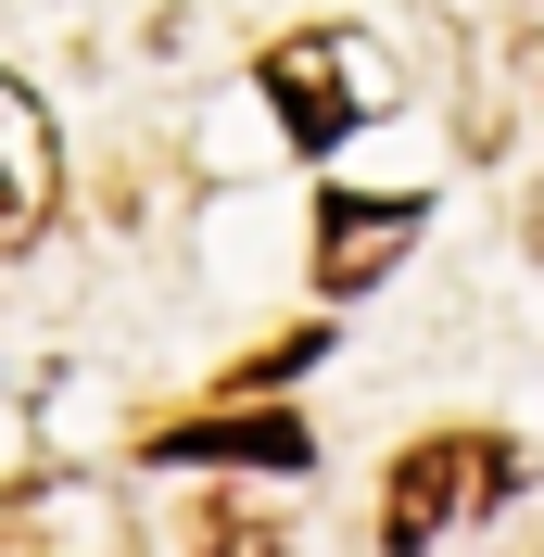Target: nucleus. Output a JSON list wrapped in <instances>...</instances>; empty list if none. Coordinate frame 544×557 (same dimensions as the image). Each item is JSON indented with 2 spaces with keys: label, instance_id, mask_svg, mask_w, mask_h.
<instances>
[{
  "label": "nucleus",
  "instance_id": "2",
  "mask_svg": "<svg viewBox=\"0 0 544 557\" xmlns=\"http://www.w3.org/2000/svg\"><path fill=\"white\" fill-rule=\"evenodd\" d=\"M51 190H64V165H51V114H38L26 76L0 64V253H26L38 228H51Z\"/></svg>",
  "mask_w": 544,
  "mask_h": 557
},
{
  "label": "nucleus",
  "instance_id": "4",
  "mask_svg": "<svg viewBox=\"0 0 544 557\" xmlns=\"http://www.w3.org/2000/svg\"><path fill=\"white\" fill-rule=\"evenodd\" d=\"M139 456H165V469H305V418H267V406H240V418H177V431H152Z\"/></svg>",
  "mask_w": 544,
  "mask_h": 557
},
{
  "label": "nucleus",
  "instance_id": "6",
  "mask_svg": "<svg viewBox=\"0 0 544 557\" xmlns=\"http://www.w3.org/2000/svg\"><path fill=\"white\" fill-rule=\"evenodd\" d=\"M177 557H292V520H279L267 494H190Z\"/></svg>",
  "mask_w": 544,
  "mask_h": 557
},
{
  "label": "nucleus",
  "instance_id": "3",
  "mask_svg": "<svg viewBox=\"0 0 544 557\" xmlns=\"http://www.w3.org/2000/svg\"><path fill=\"white\" fill-rule=\"evenodd\" d=\"M267 102H279V127H292V152H342V127H355L342 38H279L267 51Z\"/></svg>",
  "mask_w": 544,
  "mask_h": 557
},
{
  "label": "nucleus",
  "instance_id": "7",
  "mask_svg": "<svg viewBox=\"0 0 544 557\" xmlns=\"http://www.w3.org/2000/svg\"><path fill=\"white\" fill-rule=\"evenodd\" d=\"M317 343H330V330H292V343H267L254 368H240V393H279V381H305V368H317Z\"/></svg>",
  "mask_w": 544,
  "mask_h": 557
},
{
  "label": "nucleus",
  "instance_id": "8",
  "mask_svg": "<svg viewBox=\"0 0 544 557\" xmlns=\"http://www.w3.org/2000/svg\"><path fill=\"white\" fill-rule=\"evenodd\" d=\"M532 253H544V190H532Z\"/></svg>",
  "mask_w": 544,
  "mask_h": 557
},
{
  "label": "nucleus",
  "instance_id": "5",
  "mask_svg": "<svg viewBox=\"0 0 544 557\" xmlns=\"http://www.w3.org/2000/svg\"><path fill=\"white\" fill-rule=\"evenodd\" d=\"M406 242H418V203H368V190H330V203H317V278H330V292L393 278Z\"/></svg>",
  "mask_w": 544,
  "mask_h": 557
},
{
  "label": "nucleus",
  "instance_id": "1",
  "mask_svg": "<svg viewBox=\"0 0 544 557\" xmlns=\"http://www.w3.org/2000/svg\"><path fill=\"white\" fill-rule=\"evenodd\" d=\"M481 494V431H431V444L393 456V482H380V545L393 557H431L443 520Z\"/></svg>",
  "mask_w": 544,
  "mask_h": 557
}]
</instances>
